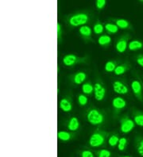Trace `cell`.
<instances>
[{
    "label": "cell",
    "instance_id": "cell-1",
    "mask_svg": "<svg viewBox=\"0 0 143 157\" xmlns=\"http://www.w3.org/2000/svg\"><path fill=\"white\" fill-rule=\"evenodd\" d=\"M87 120L92 125H99L104 122V115L97 109H90L87 113Z\"/></svg>",
    "mask_w": 143,
    "mask_h": 157
},
{
    "label": "cell",
    "instance_id": "cell-27",
    "mask_svg": "<svg viewBox=\"0 0 143 157\" xmlns=\"http://www.w3.org/2000/svg\"><path fill=\"white\" fill-rule=\"evenodd\" d=\"M95 155L96 157H111V152L108 149L102 148L100 150L95 151Z\"/></svg>",
    "mask_w": 143,
    "mask_h": 157
},
{
    "label": "cell",
    "instance_id": "cell-18",
    "mask_svg": "<svg viewBox=\"0 0 143 157\" xmlns=\"http://www.w3.org/2000/svg\"><path fill=\"white\" fill-rule=\"evenodd\" d=\"M130 66L128 64V63H122L120 65H118L114 70V73L116 75H122L123 74L126 72L127 71H129Z\"/></svg>",
    "mask_w": 143,
    "mask_h": 157
},
{
    "label": "cell",
    "instance_id": "cell-5",
    "mask_svg": "<svg viewBox=\"0 0 143 157\" xmlns=\"http://www.w3.org/2000/svg\"><path fill=\"white\" fill-rule=\"evenodd\" d=\"M131 89L133 94L139 101H143V84L139 79H134L131 82Z\"/></svg>",
    "mask_w": 143,
    "mask_h": 157
},
{
    "label": "cell",
    "instance_id": "cell-7",
    "mask_svg": "<svg viewBox=\"0 0 143 157\" xmlns=\"http://www.w3.org/2000/svg\"><path fill=\"white\" fill-rule=\"evenodd\" d=\"M106 95V89L101 82H97L94 84V96L95 100L101 101L104 99Z\"/></svg>",
    "mask_w": 143,
    "mask_h": 157
},
{
    "label": "cell",
    "instance_id": "cell-15",
    "mask_svg": "<svg viewBox=\"0 0 143 157\" xmlns=\"http://www.w3.org/2000/svg\"><path fill=\"white\" fill-rule=\"evenodd\" d=\"M115 25L118 27V29H131L132 25L127 20L124 18H118L115 20Z\"/></svg>",
    "mask_w": 143,
    "mask_h": 157
},
{
    "label": "cell",
    "instance_id": "cell-2",
    "mask_svg": "<svg viewBox=\"0 0 143 157\" xmlns=\"http://www.w3.org/2000/svg\"><path fill=\"white\" fill-rule=\"evenodd\" d=\"M89 21V16L86 13H75L69 18V24L73 27H78L86 25Z\"/></svg>",
    "mask_w": 143,
    "mask_h": 157
},
{
    "label": "cell",
    "instance_id": "cell-4",
    "mask_svg": "<svg viewBox=\"0 0 143 157\" xmlns=\"http://www.w3.org/2000/svg\"><path fill=\"white\" fill-rule=\"evenodd\" d=\"M135 128V123L128 115L124 116L120 120V130L122 133H129Z\"/></svg>",
    "mask_w": 143,
    "mask_h": 157
},
{
    "label": "cell",
    "instance_id": "cell-25",
    "mask_svg": "<svg viewBox=\"0 0 143 157\" xmlns=\"http://www.w3.org/2000/svg\"><path fill=\"white\" fill-rule=\"evenodd\" d=\"M128 145V139L126 137H120L119 139V141H118V151H123L126 149V147H127Z\"/></svg>",
    "mask_w": 143,
    "mask_h": 157
},
{
    "label": "cell",
    "instance_id": "cell-21",
    "mask_svg": "<svg viewBox=\"0 0 143 157\" xmlns=\"http://www.w3.org/2000/svg\"><path fill=\"white\" fill-rule=\"evenodd\" d=\"M111 42V37L109 35H101L98 38V43L101 46H108Z\"/></svg>",
    "mask_w": 143,
    "mask_h": 157
},
{
    "label": "cell",
    "instance_id": "cell-23",
    "mask_svg": "<svg viewBox=\"0 0 143 157\" xmlns=\"http://www.w3.org/2000/svg\"><path fill=\"white\" fill-rule=\"evenodd\" d=\"M104 28L107 33H111V34H115V33H118V27L115 24H114V23H107L104 25Z\"/></svg>",
    "mask_w": 143,
    "mask_h": 157
},
{
    "label": "cell",
    "instance_id": "cell-6",
    "mask_svg": "<svg viewBox=\"0 0 143 157\" xmlns=\"http://www.w3.org/2000/svg\"><path fill=\"white\" fill-rule=\"evenodd\" d=\"M84 62V58H80L74 54H68L65 55L62 59V63L64 65L67 67H72L73 65H76L77 63Z\"/></svg>",
    "mask_w": 143,
    "mask_h": 157
},
{
    "label": "cell",
    "instance_id": "cell-17",
    "mask_svg": "<svg viewBox=\"0 0 143 157\" xmlns=\"http://www.w3.org/2000/svg\"><path fill=\"white\" fill-rule=\"evenodd\" d=\"M57 137L61 141L66 142L72 140L73 136L71 132H67V131H59V132H57Z\"/></svg>",
    "mask_w": 143,
    "mask_h": 157
},
{
    "label": "cell",
    "instance_id": "cell-12",
    "mask_svg": "<svg viewBox=\"0 0 143 157\" xmlns=\"http://www.w3.org/2000/svg\"><path fill=\"white\" fill-rule=\"evenodd\" d=\"M79 33H80V36H82L83 39H84V40H90L91 37H92V29L88 25H83V26L80 27Z\"/></svg>",
    "mask_w": 143,
    "mask_h": 157
},
{
    "label": "cell",
    "instance_id": "cell-32",
    "mask_svg": "<svg viewBox=\"0 0 143 157\" xmlns=\"http://www.w3.org/2000/svg\"><path fill=\"white\" fill-rule=\"evenodd\" d=\"M136 62L139 66L143 67V55L142 54H139L138 56H136Z\"/></svg>",
    "mask_w": 143,
    "mask_h": 157
},
{
    "label": "cell",
    "instance_id": "cell-11",
    "mask_svg": "<svg viewBox=\"0 0 143 157\" xmlns=\"http://www.w3.org/2000/svg\"><path fill=\"white\" fill-rule=\"evenodd\" d=\"M59 106L60 109L62 111L65 112V113L72 111V109H73V103H72V101L69 98H61L60 100Z\"/></svg>",
    "mask_w": 143,
    "mask_h": 157
},
{
    "label": "cell",
    "instance_id": "cell-22",
    "mask_svg": "<svg viewBox=\"0 0 143 157\" xmlns=\"http://www.w3.org/2000/svg\"><path fill=\"white\" fill-rule=\"evenodd\" d=\"M135 147L140 156L143 157V137L138 136L135 140Z\"/></svg>",
    "mask_w": 143,
    "mask_h": 157
},
{
    "label": "cell",
    "instance_id": "cell-13",
    "mask_svg": "<svg viewBox=\"0 0 143 157\" xmlns=\"http://www.w3.org/2000/svg\"><path fill=\"white\" fill-rule=\"evenodd\" d=\"M87 78V74L84 71H79L73 75V82L76 85H80L84 83Z\"/></svg>",
    "mask_w": 143,
    "mask_h": 157
},
{
    "label": "cell",
    "instance_id": "cell-16",
    "mask_svg": "<svg viewBox=\"0 0 143 157\" xmlns=\"http://www.w3.org/2000/svg\"><path fill=\"white\" fill-rule=\"evenodd\" d=\"M143 48V42L138 40H133L128 44V48L130 51H137Z\"/></svg>",
    "mask_w": 143,
    "mask_h": 157
},
{
    "label": "cell",
    "instance_id": "cell-30",
    "mask_svg": "<svg viewBox=\"0 0 143 157\" xmlns=\"http://www.w3.org/2000/svg\"><path fill=\"white\" fill-rule=\"evenodd\" d=\"M80 157H95L94 153L92 151L88 149H84L80 152Z\"/></svg>",
    "mask_w": 143,
    "mask_h": 157
},
{
    "label": "cell",
    "instance_id": "cell-26",
    "mask_svg": "<svg viewBox=\"0 0 143 157\" xmlns=\"http://www.w3.org/2000/svg\"><path fill=\"white\" fill-rule=\"evenodd\" d=\"M117 67V63L115 61H112V60H109L107 63H105L104 70L107 72H114L115 68Z\"/></svg>",
    "mask_w": 143,
    "mask_h": 157
},
{
    "label": "cell",
    "instance_id": "cell-31",
    "mask_svg": "<svg viewBox=\"0 0 143 157\" xmlns=\"http://www.w3.org/2000/svg\"><path fill=\"white\" fill-rule=\"evenodd\" d=\"M106 4H107V2H106L105 0H97V1L95 2V6H96V8H97L98 10H101L105 7Z\"/></svg>",
    "mask_w": 143,
    "mask_h": 157
},
{
    "label": "cell",
    "instance_id": "cell-3",
    "mask_svg": "<svg viewBox=\"0 0 143 157\" xmlns=\"http://www.w3.org/2000/svg\"><path fill=\"white\" fill-rule=\"evenodd\" d=\"M107 136V133L106 134L103 132H95L90 136L88 144L92 147H101L104 144Z\"/></svg>",
    "mask_w": 143,
    "mask_h": 157
},
{
    "label": "cell",
    "instance_id": "cell-28",
    "mask_svg": "<svg viewBox=\"0 0 143 157\" xmlns=\"http://www.w3.org/2000/svg\"><path fill=\"white\" fill-rule=\"evenodd\" d=\"M104 29L105 28L103 25V24L98 21V22H96L94 25L93 31L95 34H102L103 33V31H104Z\"/></svg>",
    "mask_w": 143,
    "mask_h": 157
},
{
    "label": "cell",
    "instance_id": "cell-29",
    "mask_svg": "<svg viewBox=\"0 0 143 157\" xmlns=\"http://www.w3.org/2000/svg\"><path fill=\"white\" fill-rule=\"evenodd\" d=\"M77 101H78L79 105H81V106H84L88 104V97L84 94H79L78 98H77Z\"/></svg>",
    "mask_w": 143,
    "mask_h": 157
},
{
    "label": "cell",
    "instance_id": "cell-10",
    "mask_svg": "<svg viewBox=\"0 0 143 157\" xmlns=\"http://www.w3.org/2000/svg\"><path fill=\"white\" fill-rule=\"evenodd\" d=\"M112 106L116 111H120L126 106V101L120 96H117L113 98Z\"/></svg>",
    "mask_w": 143,
    "mask_h": 157
},
{
    "label": "cell",
    "instance_id": "cell-24",
    "mask_svg": "<svg viewBox=\"0 0 143 157\" xmlns=\"http://www.w3.org/2000/svg\"><path fill=\"white\" fill-rule=\"evenodd\" d=\"M119 139H120V138H119V136L117 134H112L109 136L108 140H107V143H108V144L111 146V147H116V146H118Z\"/></svg>",
    "mask_w": 143,
    "mask_h": 157
},
{
    "label": "cell",
    "instance_id": "cell-19",
    "mask_svg": "<svg viewBox=\"0 0 143 157\" xmlns=\"http://www.w3.org/2000/svg\"><path fill=\"white\" fill-rule=\"evenodd\" d=\"M133 121L135 124L143 127V113L140 111H134L133 113Z\"/></svg>",
    "mask_w": 143,
    "mask_h": 157
},
{
    "label": "cell",
    "instance_id": "cell-33",
    "mask_svg": "<svg viewBox=\"0 0 143 157\" xmlns=\"http://www.w3.org/2000/svg\"><path fill=\"white\" fill-rule=\"evenodd\" d=\"M61 34H62V28H61V24L57 23V38H58V40H61Z\"/></svg>",
    "mask_w": 143,
    "mask_h": 157
},
{
    "label": "cell",
    "instance_id": "cell-14",
    "mask_svg": "<svg viewBox=\"0 0 143 157\" xmlns=\"http://www.w3.org/2000/svg\"><path fill=\"white\" fill-rule=\"evenodd\" d=\"M80 128V121L76 117H73L69 119V123H68V128L69 130L72 132L77 131Z\"/></svg>",
    "mask_w": 143,
    "mask_h": 157
},
{
    "label": "cell",
    "instance_id": "cell-34",
    "mask_svg": "<svg viewBox=\"0 0 143 157\" xmlns=\"http://www.w3.org/2000/svg\"><path fill=\"white\" fill-rule=\"evenodd\" d=\"M121 157H131V156H130V155H122V156Z\"/></svg>",
    "mask_w": 143,
    "mask_h": 157
},
{
    "label": "cell",
    "instance_id": "cell-20",
    "mask_svg": "<svg viewBox=\"0 0 143 157\" xmlns=\"http://www.w3.org/2000/svg\"><path fill=\"white\" fill-rule=\"evenodd\" d=\"M82 91L86 95H91L94 93V86L90 82H84L82 84Z\"/></svg>",
    "mask_w": 143,
    "mask_h": 157
},
{
    "label": "cell",
    "instance_id": "cell-8",
    "mask_svg": "<svg viewBox=\"0 0 143 157\" xmlns=\"http://www.w3.org/2000/svg\"><path fill=\"white\" fill-rule=\"evenodd\" d=\"M129 39H130L129 35H124L117 40L116 44H115V49H116L117 52H119V53H123V52H126V48H128Z\"/></svg>",
    "mask_w": 143,
    "mask_h": 157
},
{
    "label": "cell",
    "instance_id": "cell-9",
    "mask_svg": "<svg viewBox=\"0 0 143 157\" xmlns=\"http://www.w3.org/2000/svg\"><path fill=\"white\" fill-rule=\"evenodd\" d=\"M113 90L118 94H126L129 92V88L122 81L116 80L112 83Z\"/></svg>",
    "mask_w": 143,
    "mask_h": 157
}]
</instances>
